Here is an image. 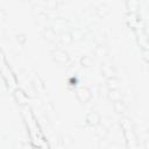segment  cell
I'll return each mask as SVG.
<instances>
[{"instance_id":"cell-1","label":"cell","mask_w":149,"mask_h":149,"mask_svg":"<svg viewBox=\"0 0 149 149\" xmlns=\"http://www.w3.org/2000/svg\"><path fill=\"white\" fill-rule=\"evenodd\" d=\"M77 98L81 101V102H87L90 99H91V93L87 88L85 87H81L77 91Z\"/></svg>"},{"instance_id":"cell-2","label":"cell","mask_w":149,"mask_h":149,"mask_svg":"<svg viewBox=\"0 0 149 149\" xmlns=\"http://www.w3.org/2000/svg\"><path fill=\"white\" fill-rule=\"evenodd\" d=\"M54 58H55V61L56 62H58V63H62V64H64V63H66L68 61H69V57H68V54L66 52H64V51H62V50H56V51H54Z\"/></svg>"},{"instance_id":"cell-3","label":"cell","mask_w":149,"mask_h":149,"mask_svg":"<svg viewBox=\"0 0 149 149\" xmlns=\"http://www.w3.org/2000/svg\"><path fill=\"white\" fill-rule=\"evenodd\" d=\"M86 121H87L90 125H92V126H97V125H99L100 116H99L97 113L91 112V113L87 114V116H86Z\"/></svg>"},{"instance_id":"cell-4","label":"cell","mask_w":149,"mask_h":149,"mask_svg":"<svg viewBox=\"0 0 149 149\" xmlns=\"http://www.w3.org/2000/svg\"><path fill=\"white\" fill-rule=\"evenodd\" d=\"M14 94H15V98H16V100L19 101V104L23 105V104H26V102L28 101V98H27V95H26V93H24L23 91L16 90Z\"/></svg>"},{"instance_id":"cell-5","label":"cell","mask_w":149,"mask_h":149,"mask_svg":"<svg viewBox=\"0 0 149 149\" xmlns=\"http://www.w3.org/2000/svg\"><path fill=\"white\" fill-rule=\"evenodd\" d=\"M119 84H120L119 79H118V78H115L114 76H113V77H109V78H108V80H107V87H108L109 90L118 88V87H119Z\"/></svg>"},{"instance_id":"cell-6","label":"cell","mask_w":149,"mask_h":149,"mask_svg":"<svg viewBox=\"0 0 149 149\" xmlns=\"http://www.w3.org/2000/svg\"><path fill=\"white\" fill-rule=\"evenodd\" d=\"M102 72H104V74L107 76V77H113V76L115 74L114 69H113L111 65H107V64L102 65Z\"/></svg>"},{"instance_id":"cell-7","label":"cell","mask_w":149,"mask_h":149,"mask_svg":"<svg viewBox=\"0 0 149 149\" xmlns=\"http://www.w3.org/2000/svg\"><path fill=\"white\" fill-rule=\"evenodd\" d=\"M109 98L113 100V101H116V100H120V98H121V94H120V92L118 91V88H114V90H111L109 91Z\"/></svg>"},{"instance_id":"cell-8","label":"cell","mask_w":149,"mask_h":149,"mask_svg":"<svg viewBox=\"0 0 149 149\" xmlns=\"http://www.w3.org/2000/svg\"><path fill=\"white\" fill-rule=\"evenodd\" d=\"M114 108H115V111H116L118 113H123V112L126 111V106H125L123 102L120 101V100H116V101L114 102Z\"/></svg>"},{"instance_id":"cell-9","label":"cell","mask_w":149,"mask_h":149,"mask_svg":"<svg viewBox=\"0 0 149 149\" xmlns=\"http://www.w3.org/2000/svg\"><path fill=\"white\" fill-rule=\"evenodd\" d=\"M95 134L99 136V137H105L106 134H107V130H106V127L105 126H98L97 125V130H95Z\"/></svg>"},{"instance_id":"cell-10","label":"cell","mask_w":149,"mask_h":149,"mask_svg":"<svg viewBox=\"0 0 149 149\" xmlns=\"http://www.w3.org/2000/svg\"><path fill=\"white\" fill-rule=\"evenodd\" d=\"M121 126H122V128H123V130H126V129H129L130 127H132V123H130V121L128 120V119H122L121 120Z\"/></svg>"},{"instance_id":"cell-11","label":"cell","mask_w":149,"mask_h":149,"mask_svg":"<svg viewBox=\"0 0 149 149\" xmlns=\"http://www.w3.org/2000/svg\"><path fill=\"white\" fill-rule=\"evenodd\" d=\"M45 36H47V38H49V40H54V37H55L54 30H52L51 28H48V29L45 30Z\"/></svg>"},{"instance_id":"cell-12","label":"cell","mask_w":149,"mask_h":149,"mask_svg":"<svg viewBox=\"0 0 149 149\" xmlns=\"http://www.w3.org/2000/svg\"><path fill=\"white\" fill-rule=\"evenodd\" d=\"M97 55H99V56H105L106 55V50H105V48L104 47H98V49H97Z\"/></svg>"},{"instance_id":"cell-13","label":"cell","mask_w":149,"mask_h":149,"mask_svg":"<svg viewBox=\"0 0 149 149\" xmlns=\"http://www.w3.org/2000/svg\"><path fill=\"white\" fill-rule=\"evenodd\" d=\"M56 1L55 0H47V6H48V8H50V9H52V8H55L56 7Z\"/></svg>"},{"instance_id":"cell-14","label":"cell","mask_w":149,"mask_h":149,"mask_svg":"<svg viewBox=\"0 0 149 149\" xmlns=\"http://www.w3.org/2000/svg\"><path fill=\"white\" fill-rule=\"evenodd\" d=\"M62 41L64 42V43H66V44H69L71 41H72V38L69 36V35H63V37H62Z\"/></svg>"},{"instance_id":"cell-15","label":"cell","mask_w":149,"mask_h":149,"mask_svg":"<svg viewBox=\"0 0 149 149\" xmlns=\"http://www.w3.org/2000/svg\"><path fill=\"white\" fill-rule=\"evenodd\" d=\"M90 63H91V61H90V58H88V57H83V58H81V64H83V65L88 66V65H90Z\"/></svg>"},{"instance_id":"cell-16","label":"cell","mask_w":149,"mask_h":149,"mask_svg":"<svg viewBox=\"0 0 149 149\" xmlns=\"http://www.w3.org/2000/svg\"><path fill=\"white\" fill-rule=\"evenodd\" d=\"M73 34H76V36H73L72 38H74V37H76V38L78 40V38H80V37H81V34H80L78 30H74V31H73Z\"/></svg>"}]
</instances>
